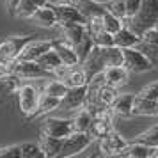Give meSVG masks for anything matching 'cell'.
<instances>
[{"mask_svg":"<svg viewBox=\"0 0 158 158\" xmlns=\"http://www.w3.org/2000/svg\"><path fill=\"white\" fill-rule=\"evenodd\" d=\"M36 11H37V6L32 2V0H20L13 16H16V18H23V20H32V16H34Z\"/></svg>","mask_w":158,"mask_h":158,"instance_id":"cell-30","label":"cell"},{"mask_svg":"<svg viewBox=\"0 0 158 158\" xmlns=\"http://www.w3.org/2000/svg\"><path fill=\"white\" fill-rule=\"evenodd\" d=\"M0 158H22V146L11 144V146L0 148Z\"/></svg>","mask_w":158,"mask_h":158,"instance_id":"cell-40","label":"cell"},{"mask_svg":"<svg viewBox=\"0 0 158 158\" xmlns=\"http://www.w3.org/2000/svg\"><path fill=\"white\" fill-rule=\"evenodd\" d=\"M103 75H105V84L108 85H114L117 89H121L123 85H126L130 80V71L124 68V66H107L103 69Z\"/></svg>","mask_w":158,"mask_h":158,"instance_id":"cell-17","label":"cell"},{"mask_svg":"<svg viewBox=\"0 0 158 158\" xmlns=\"http://www.w3.org/2000/svg\"><path fill=\"white\" fill-rule=\"evenodd\" d=\"M53 2V6H59V4H71L73 0H52Z\"/></svg>","mask_w":158,"mask_h":158,"instance_id":"cell-44","label":"cell"},{"mask_svg":"<svg viewBox=\"0 0 158 158\" xmlns=\"http://www.w3.org/2000/svg\"><path fill=\"white\" fill-rule=\"evenodd\" d=\"M77 6L80 7V11L85 15V18L91 16H103L105 13V6L101 2H94V0H78Z\"/></svg>","mask_w":158,"mask_h":158,"instance_id":"cell-28","label":"cell"},{"mask_svg":"<svg viewBox=\"0 0 158 158\" xmlns=\"http://www.w3.org/2000/svg\"><path fill=\"white\" fill-rule=\"evenodd\" d=\"M55 9V15H57V22L59 27L60 25H66V23H87L85 15L80 11V7L71 2V4H59V6H53Z\"/></svg>","mask_w":158,"mask_h":158,"instance_id":"cell-10","label":"cell"},{"mask_svg":"<svg viewBox=\"0 0 158 158\" xmlns=\"http://www.w3.org/2000/svg\"><path fill=\"white\" fill-rule=\"evenodd\" d=\"M139 43H140V36L137 34L135 30L130 29L126 23H124V27L119 32L114 34V44L119 46V48H133Z\"/></svg>","mask_w":158,"mask_h":158,"instance_id":"cell-21","label":"cell"},{"mask_svg":"<svg viewBox=\"0 0 158 158\" xmlns=\"http://www.w3.org/2000/svg\"><path fill=\"white\" fill-rule=\"evenodd\" d=\"M87 32L94 36V34H98L100 30H103V20H101V16H91V18H87Z\"/></svg>","mask_w":158,"mask_h":158,"instance_id":"cell-41","label":"cell"},{"mask_svg":"<svg viewBox=\"0 0 158 158\" xmlns=\"http://www.w3.org/2000/svg\"><path fill=\"white\" fill-rule=\"evenodd\" d=\"M16 94H18V105H20V110L25 117H30L36 112L37 107V100H39V91L34 84H22L16 89Z\"/></svg>","mask_w":158,"mask_h":158,"instance_id":"cell-4","label":"cell"},{"mask_svg":"<svg viewBox=\"0 0 158 158\" xmlns=\"http://www.w3.org/2000/svg\"><path fill=\"white\" fill-rule=\"evenodd\" d=\"M80 66H82V69H84L85 75H87V82H89V78H93L94 75L101 73L107 68L105 62H103V59H101V53H100V48H98V46H94L93 50H91V53L80 62Z\"/></svg>","mask_w":158,"mask_h":158,"instance_id":"cell-15","label":"cell"},{"mask_svg":"<svg viewBox=\"0 0 158 158\" xmlns=\"http://www.w3.org/2000/svg\"><path fill=\"white\" fill-rule=\"evenodd\" d=\"M32 36H9L7 39L0 41V60H15L20 57L25 44L32 41Z\"/></svg>","mask_w":158,"mask_h":158,"instance_id":"cell-7","label":"cell"},{"mask_svg":"<svg viewBox=\"0 0 158 158\" xmlns=\"http://www.w3.org/2000/svg\"><path fill=\"white\" fill-rule=\"evenodd\" d=\"M153 27H155V29L158 30V20H156V22H155V25H153Z\"/></svg>","mask_w":158,"mask_h":158,"instance_id":"cell-47","label":"cell"},{"mask_svg":"<svg viewBox=\"0 0 158 158\" xmlns=\"http://www.w3.org/2000/svg\"><path fill=\"white\" fill-rule=\"evenodd\" d=\"M137 48L142 52L144 55L148 57V60H149L155 68H156V66H158V44L146 43V41H142V39H140V43L137 44Z\"/></svg>","mask_w":158,"mask_h":158,"instance_id":"cell-35","label":"cell"},{"mask_svg":"<svg viewBox=\"0 0 158 158\" xmlns=\"http://www.w3.org/2000/svg\"><path fill=\"white\" fill-rule=\"evenodd\" d=\"M73 131H89V126L93 123V114L87 110V108H78L75 110V115H73Z\"/></svg>","mask_w":158,"mask_h":158,"instance_id":"cell-26","label":"cell"},{"mask_svg":"<svg viewBox=\"0 0 158 158\" xmlns=\"http://www.w3.org/2000/svg\"><path fill=\"white\" fill-rule=\"evenodd\" d=\"M93 142L94 140L89 135V131H71V135H68L64 139V144H62V149H60L59 156H77L82 151H85Z\"/></svg>","mask_w":158,"mask_h":158,"instance_id":"cell-3","label":"cell"},{"mask_svg":"<svg viewBox=\"0 0 158 158\" xmlns=\"http://www.w3.org/2000/svg\"><path fill=\"white\" fill-rule=\"evenodd\" d=\"M52 48V39H32L25 44L18 59H25V60H37L44 52Z\"/></svg>","mask_w":158,"mask_h":158,"instance_id":"cell-16","label":"cell"},{"mask_svg":"<svg viewBox=\"0 0 158 158\" xmlns=\"http://www.w3.org/2000/svg\"><path fill=\"white\" fill-rule=\"evenodd\" d=\"M142 6V0H124V13H126V20L133 18L139 13V9Z\"/></svg>","mask_w":158,"mask_h":158,"instance_id":"cell-42","label":"cell"},{"mask_svg":"<svg viewBox=\"0 0 158 158\" xmlns=\"http://www.w3.org/2000/svg\"><path fill=\"white\" fill-rule=\"evenodd\" d=\"M133 115H149V117H158V101L148 100L135 94V101H133Z\"/></svg>","mask_w":158,"mask_h":158,"instance_id":"cell-22","label":"cell"},{"mask_svg":"<svg viewBox=\"0 0 158 158\" xmlns=\"http://www.w3.org/2000/svg\"><path fill=\"white\" fill-rule=\"evenodd\" d=\"M13 75L22 80H34L52 77L50 73L43 69L36 60H25V59H15L13 60Z\"/></svg>","mask_w":158,"mask_h":158,"instance_id":"cell-6","label":"cell"},{"mask_svg":"<svg viewBox=\"0 0 158 158\" xmlns=\"http://www.w3.org/2000/svg\"><path fill=\"white\" fill-rule=\"evenodd\" d=\"M43 93L44 94H50V96H53V98H59V100H60V98L68 93V85L62 84L59 78H53V77H52V78L44 84Z\"/></svg>","mask_w":158,"mask_h":158,"instance_id":"cell-29","label":"cell"},{"mask_svg":"<svg viewBox=\"0 0 158 158\" xmlns=\"http://www.w3.org/2000/svg\"><path fill=\"white\" fill-rule=\"evenodd\" d=\"M133 101H135V94L131 93H119L114 103L108 107L110 114L114 117H130L131 110H133Z\"/></svg>","mask_w":158,"mask_h":158,"instance_id":"cell-13","label":"cell"},{"mask_svg":"<svg viewBox=\"0 0 158 158\" xmlns=\"http://www.w3.org/2000/svg\"><path fill=\"white\" fill-rule=\"evenodd\" d=\"M32 22L43 27V29H53V27H59L57 22V15H55V9L50 4H44L41 7H37V11L32 16Z\"/></svg>","mask_w":158,"mask_h":158,"instance_id":"cell-18","label":"cell"},{"mask_svg":"<svg viewBox=\"0 0 158 158\" xmlns=\"http://www.w3.org/2000/svg\"><path fill=\"white\" fill-rule=\"evenodd\" d=\"M39 148L43 149L44 158H55L60 155V149H62V144H64V139H57V137L46 135L41 131L39 135Z\"/></svg>","mask_w":158,"mask_h":158,"instance_id":"cell-19","label":"cell"},{"mask_svg":"<svg viewBox=\"0 0 158 158\" xmlns=\"http://www.w3.org/2000/svg\"><path fill=\"white\" fill-rule=\"evenodd\" d=\"M139 96H142V98H148V100L158 101V80H153L151 84L144 85L142 89H140Z\"/></svg>","mask_w":158,"mask_h":158,"instance_id":"cell-39","label":"cell"},{"mask_svg":"<svg viewBox=\"0 0 158 158\" xmlns=\"http://www.w3.org/2000/svg\"><path fill=\"white\" fill-rule=\"evenodd\" d=\"M123 66L130 73H146L155 68L137 46H133V48H123Z\"/></svg>","mask_w":158,"mask_h":158,"instance_id":"cell-5","label":"cell"},{"mask_svg":"<svg viewBox=\"0 0 158 158\" xmlns=\"http://www.w3.org/2000/svg\"><path fill=\"white\" fill-rule=\"evenodd\" d=\"M59 103H60V100H59V98H53V96H50V94L39 93L37 107H36L34 115H32V119L43 117V115L50 114V112H53V110H59Z\"/></svg>","mask_w":158,"mask_h":158,"instance_id":"cell-23","label":"cell"},{"mask_svg":"<svg viewBox=\"0 0 158 158\" xmlns=\"http://www.w3.org/2000/svg\"><path fill=\"white\" fill-rule=\"evenodd\" d=\"M52 48L55 50V53L59 55L60 62L66 66H78L80 64V59L77 55V50L75 46H71L69 43H66L64 39L59 41V39H52Z\"/></svg>","mask_w":158,"mask_h":158,"instance_id":"cell-14","label":"cell"},{"mask_svg":"<svg viewBox=\"0 0 158 158\" xmlns=\"http://www.w3.org/2000/svg\"><path fill=\"white\" fill-rule=\"evenodd\" d=\"M114 115L110 114V110H107L105 114L93 117V123L89 126V135L93 137V140H100L101 137L108 135L112 130H115Z\"/></svg>","mask_w":158,"mask_h":158,"instance_id":"cell-11","label":"cell"},{"mask_svg":"<svg viewBox=\"0 0 158 158\" xmlns=\"http://www.w3.org/2000/svg\"><path fill=\"white\" fill-rule=\"evenodd\" d=\"M100 53H101V59H103L105 66H121L123 64V48L115 46V44L100 48Z\"/></svg>","mask_w":158,"mask_h":158,"instance_id":"cell-25","label":"cell"},{"mask_svg":"<svg viewBox=\"0 0 158 158\" xmlns=\"http://www.w3.org/2000/svg\"><path fill=\"white\" fill-rule=\"evenodd\" d=\"M119 156H126V158H151V148L146 146V144L139 142V140H133V142H128L124 148H123L121 155Z\"/></svg>","mask_w":158,"mask_h":158,"instance_id":"cell-24","label":"cell"},{"mask_svg":"<svg viewBox=\"0 0 158 158\" xmlns=\"http://www.w3.org/2000/svg\"><path fill=\"white\" fill-rule=\"evenodd\" d=\"M36 62L41 66L43 69H46L50 75H52V71H53V69H57L59 66L62 64V62H60V59H59V55L55 53V50H53V48H50L48 52H44V53L37 59Z\"/></svg>","mask_w":158,"mask_h":158,"instance_id":"cell-27","label":"cell"},{"mask_svg":"<svg viewBox=\"0 0 158 158\" xmlns=\"http://www.w3.org/2000/svg\"><path fill=\"white\" fill-rule=\"evenodd\" d=\"M101 20H103V29L108 30V32H112V34L119 32V30L124 27V20H123V18H117V16L112 15V13H108L107 9H105L103 16H101Z\"/></svg>","mask_w":158,"mask_h":158,"instance_id":"cell-31","label":"cell"},{"mask_svg":"<svg viewBox=\"0 0 158 158\" xmlns=\"http://www.w3.org/2000/svg\"><path fill=\"white\" fill-rule=\"evenodd\" d=\"M85 94H87V85L82 87H71L68 89V93L60 98L59 108L60 110H78L84 107V101H85Z\"/></svg>","mask_w":158,"mask_h":158,"instance_id":"cell-12","label":"cell"},{"mask_svg":"<svg viewBox=\"0 0 158 158\" xmlns=\"http://www.w3.org/2000/svg\"><path fill=\"white\" fill-rule=\"evenodd\" d=\"M6 2H7L9 15L13 16V15H15V9H16V6H18V2H20V0H6Z\"/></svg>","mask_w":158,"mask_h":158,"instance_id":"cell-43","label":"cell"},{"mask_svg":"<svg viewBox=\"0 0 158 158\" xmlns=\"http://www.w3.org/2000/svg\"><path fill=\"white\" fill-rule=\"evenodd\" d=\"M117 94H119V89L114 87V85H108V84H103V85L98 89V98H100V101L103 105H107V107H110V105L114 103V100L117 98Z\"/></svg>","mask_w":158,"mask_h":158,"instance_id":"cell-32","label":"cell"},{"mask_svg":"<svg viewBox=\"0 0 158 158\" xmlns=\"http://www.w3.org/2000/svg\"><path fill=\"white\" fill-rule=\"evenodd\" d=\"M94 46H96V44H94V41H93V36L87 32L85 36L82 37V41L75 46V50H77V55H78L80 62H82V60H84L89 53H91V50H93Z\"/></svg>","mask_w":158,"mask_h":158,"instance_id":"cell-34","label":"cell"},{"mask_svg":"<svg viewBox=\"0 0 158 158\" xmlns=\"http://www.w3.org/2000/svg\"><path fill=\"white\" fill-rule=\"evenodd\" d=\"M126 139L119 133L112 130L108 135L101 137L98 140V151H100V156H119L121 155L123 148L126 146Z\"/></svg>","mask_w":158,"mask_h":158,"instance_id":"cell-8","label":"cell"},{"mask_svg":"<svg viewBox=\"0 0 158 158\" xmlns=\"http://www.w3.org/2000/svg\"><path fill=\"white\" fill-rule=\"evenodd\" d=\"M20 146H22V158H44V153L37 142H23Z\"/></svg>","mask_w":158,"mask_h":158,"instance_id":"cell-36","label":"cell"},{"mask_svg":"<svg viewBox=\"0 0 158 158\" xmlns=\"http://www.w3.org/2000/svg\"><path fill=\"white\" fill-rule=\"evenodd\" d=\"M151 158H158V146L151 148Z\"/></svg>","mask_w":158,"mask_h":158,"instance_id":"cell-45","label":"cell"},{"mask_svg":"<svg viewBox=\"0 0 158 158\" xmlns=\"http://www.w3.org/2000/svg\"><path fill=\"white\" fill-rule=\"evenodd\" d=\"M93 41H94V44L100 46V48H103V46H112V44H114V34L103 29V30H100L98 34H94Z\"/></svg>","mask_w":158,"mask_h":158,"instance_id":"cell-38","label":"cell"},{"mask_svg":"<svg viewBox=\"0 0 158 158\" xmlns=\"http://www.w3.org/2000/svg\"><path fill=\"white\" fill-rule=\"evenodd\" d=\"M60 30H62L64 41L71 46H77L82 41V37L87 34V27L84 23H66V25H60Z\"/></svg>","mask_w":158,"mask_h":158,"instance_id":"cell-20","label":"cell"},{"mask_svg":"<svg viewBox=\"0 0 158 158\" xmlns=\"http://www.w3.org/2000/svg\"><path fill=\"white\" fill-rule=\"evenodd\" d=\"M105 9H107L108 13H112L115 15L117 18H123V20H126V13H124V0H108L103 4Z\"/></svg>","mask_w":158,"mask_h":158,"instance_id":"cell-37","label":"cell"},{"mask_svg":"<svg viewBox=\"0 0 158 158\" xmlns=\"http://www.w3.org/2000/svg\"><path fill=\"white\" fill-rule=\"evenodd\" d=\"M133 140H139V142L146 144V146H149V148L158 146V124H155V126L148 128L146 131L139 133L137 137H133Z\"/></svg>","mask_w":158,"mask_h":158,"instance_id":"cell-33","label":"cell"},{"mask_svg":"<svg viewBox=\"0 0 158 158\" xmlns=\"http://www.w3.org/2000/svg\"><path fill=\"white\" fill-rule=\"evenodd\" d=\"M41 131L57 139H66L68 135H71L73 123L71 119H64V117H46L41 124Z\"/></svg>","mask_w":158,"mask_h":158,"instance_id":"cell-9","label":"cell"},{"mask_svg":"<svg viewBox=\"0 0 158 158\" xmlns=\"http://www.w3.org/2000/svg\"><path fill=\"white\" fill-rule=\"evenodd\" d=\"M52 77H53V78H59L62 84H66L68 89L87 85V75H85V71L82 69V66L80 64L78 66L60 64L57 69L52 71Z\"/></svg>","mask_w":158,"mask_h":158,"instance_id":"cell-2","label":"cell"},{"mask_svg":"<svg viewBox=\"0 0 158 158\" xmlns=\"http://www.w3.org/2000/svg\"><path fill=\"white\" fill-rule=\"evenodd\" d=\"M156 20H158V0H142V6L139 9V13L133 18L124 20V23L140 36L146 29L153 27Z\"/></svg>","mask_w":158,"mask_h":158,"instance_id":"cell-1","label":"cell"},{"mask_svg":"<svg viewBox=\"0 0 158 158\" xmlns=\"http://www.w3.org/2000/svg\"><path fill=\"white\" fill-rule=\"evenodd\" d=\"M34 4H36L37 7H41V6H44V4H48V0H32Z\"/></svg>","mask_w":158,"mask_h":158,"instance_id":"cell-46","label":"cell"}]
</instances>
